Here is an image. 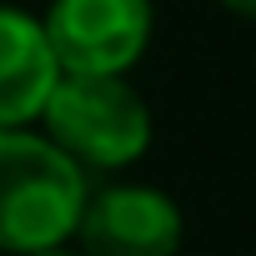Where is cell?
<instances>
[{"instance_id":"obj_7","label":"cell","mask_w":256,"mask_h":256,"mask_svg":"<svg viewBox=\"0 0 256 256\" xmlns=\"http://www.w3.org/2000/svg\"><path fill=\"white\" fill-rule=\"evenodd\" d=\"M30 256H86V251H66V246H50V251H30Z\"/></svg>"},{"instance_id":"obj_1","label":"cell","mask_w":256,"mask_h":256,"mask_svg":"<svg viewBox=\"0 0 256 256\" xmlns=\"http://www.w3.org/2000/svg\"><path fill=\"white\" fill-rule=\"evenodd\" d=\"M86 171L46 136L10 126L0 131V251L30 256L66 246L86 211Z\"/></svg>"},{"instance_id":"obj_6","label":"cell","mask_w":256,"mask_h":256,"mask_svg":"<svg viewBox=\"0 0 256 256\" xmlns=\"http://www.w3.org/2000/svg\"><path fill=\"white\" fill-rule=\"evenodd\" d=\"M226 10H236L241 20H256V0H221Z\"/></svg>"},{"instance_id":"obj_4","label":"cell","mask_w":256,"mask_h":256,"mask_svg":"<svg viewBox=\"0 0 256 256\" xmlns=\"http://www.w3.org/2000/svg\"><path fill=\"white\" fill-rule=\"evenodd\" d=\"M181 236H186L181 206L166 191L136 181L90 191L76 221V241L86 256H176Z\"/></svg>"},{"instance_id":"obj_2","label":"cell","mask_w":256,"mask_h":256,"mask_svg":"<svg viewBox=\"0 0 256 256\" xmlns=\"http://www.w3.org/2000/svg\"><path fill=\"white\" fill-rule=\"evenodd\" d=\"M40 131L80 171H120L151 151V106L126 76H56Z\"/></svg>"},{"instance_id":"obj_5","label":"cell","mask_w":256,"mask_h":256,"mask_svg":"<svg viewBox=\"0 0 256 256\" xmlns=\"http://www.w3.org/2000/svg\"><path fill=\"white\" fill-rule=\"evenodd\" d=\"M60 66L40 30V16L20 6H0V131L40 120V106Z\"/></svg>"},{"instance_id":"obj_3","label":"cell","mask_w":256,"mask_h":256,"mask_svg":"<svg viewBox=\"0 0 256 256\" xmlns=\"http://www.w3.org/2000/svg\"><path fill=\"white\" fill-rule=\"evenodd\" d=\"M40 30L60 76H131L151 46L156 10L151 0H50Z\"/></svg>"}]
</instances>
